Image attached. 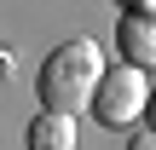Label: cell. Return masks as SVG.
Returning <instances> with one entry per match:
<instances>
[{
    "instance_id": "cell-6",
    "label": "cell",
    "mask_w": 156,
    "mask_h": 150,
    "mask_svg": "<svg viewBox=\"0 0 156 150\" xmlns=\"http://www.w3.org/2000/svg\"><path fill=\"white\" fill-rule=\"evenodd\" d=\"M145 121H151V133H156V98H151V116H145Z\"/></svg>"
},
{
    "instance_id": "cell-1",
    "label": "cell",
    "mask_w": 156,
    "mask_h": 150,
    "mask_svg": "<svg viewBox=\"0 0 156 150\" xmlns=\"http://www.w3.org/2000/svg\"><path fill=\"white\" fill-rule=\"evenodd\" d=\"M104 58H98V46L81 35V40H64L46 64H41V75H35V92H41V104L52 110V116H75V110H87L93 98H98V87H104Z\"/></svg>"
},
{
    "instance_id": "cell-3",
    "label": "cell",
    "mask_w": 156,
    "mask_h": 150,
    "mask_svg": "<svg viewBox=\"0 0 156 150\" xmlns=\"http://www.w3.org/2000/svg\"><path fill=\"white\" fill-rule=\"evenodd\" d=\"M116 46H122V64H133V69H151V64H156V0L122 12Z\"/></svg>"
},
{
    "instance_id": "cell-4",
    "label": "cell",
    "mask_w": 156,
    "mask_h": 150,
    "mask_svg": "<svg viewBox=\"0 0 156 150\" xmlns=\"http://www.w3.org/2000/svg\"><path fill=\"white\" fill-rule=\"evenodd\" d=\"M29 150H75V116H52V110H41L35 121H29Z\"/></svg>"
},
{
    "instance_id": "cell-5",
    "label": "cell",
    "mask_w": 156,
    "mask_h": 150,
    "mask_svg": "<svg viewBox=\"0 0 156 150\" xmlns=\"http://www.w3.org/2000/svg\"><path fill=\"white\" fill-rule=\"evenodd\" d=\"M127 150H156V133H151V127H145V133H139V139H133V145H127Z\"/></svg>"
},
{
    "instance_id": "cell-2",
    "label": "cell",
    "mask_w": 156,
    "mask_h": 150,
    "mask_svg": "<svg viewBox=\"0 0 156 150\" xmlns=\"http://www.w3.org/2000/svg\"><path fill=\"white\" fill-rule=\"evenodd\" d=\"M151 81H145V69H133V64H116L110 75H104V87H98V98H93V116L104 121V127H127V121H139V116H151Z\"/></svg>"
}]
</instances>
